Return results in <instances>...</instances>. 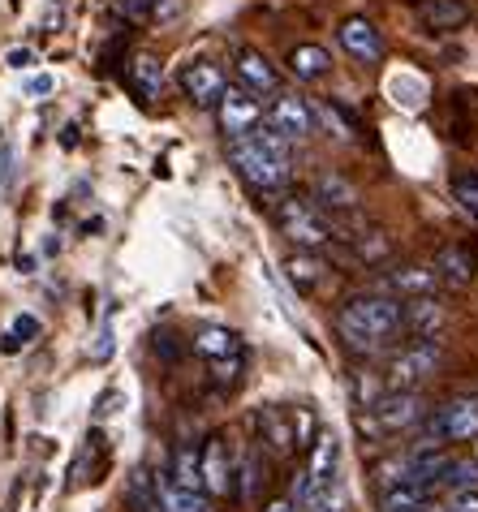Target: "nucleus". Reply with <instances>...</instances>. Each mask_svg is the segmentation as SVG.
<instances>
[{
    "mask_svg": "<svg viewBox=\"0 0 478 512\" xmlns=\"http://www.w3.org/2000/svg\"><path fill=\"white\" fill-rule=\"evenodd\" d=\"M336 336L345 340L349 353H379L405 336L401 327V302L388 293H354L336 310Z\"/></svg>",
    "mask_w": 478,
    "mask_h": 512,
    "instance_id": "nucleus-1",
    "label": "nucleus"
},
{
    "mask_svg": "<svg viewBox=\"0 0 478 512\" xmlns=\"http://www.w3.org/2000/svg\"><path fill=\"white\" fill-rule=\"evenodd\" d=\"M229 164L255 194L272 198L280 190H289V181H293V142L259 125L255 134L229 142Z\"/></svg>",
    "mask_w": 478,
    "mask_h": 512,
    "instance_id": "nucleus-2",
    "label": "nucleus"
},
{
    "mask_svg": "<svg viewBox=\"0 0 478 512\" xmlns=\"http://www.w3.org/2000/svg\"><path fill=\"white\" fill-rule=\"evenodd\" d=\"M427 418V401L418 392H384L371 409L358 414V431L371 439V444H384V439L414 431L418 422Z\"/></svg>",
    "mask_w": 478,
    "mask_h": 512,
    "instance_id": "nucleus-3",
    "label": "nucleus"
},
{
    "mask_svg": "<svg viewBox=\"0 0 478 512\" xmlns=\"http://www.w3.org/2000/svg\"><path fill=\"white\" fill-rule=\"evenodd\" d=\"M276 229L285 233L298 250H311V254H323V250L336 246L332 216L319 211L311 198H280L276 203Z\"/></svg>",
    "mask_w": 478,
    "mask_h": 512,
    "instance_id": "nucleus-4",
    "label": "nucleus"
},
{
    "mask_svg": "<svg viewBox=\"0 0 478 512\" xmlns=\"http://www.w3.org/2000/svg\"><path fill=\"white\" fill-rule=\"evenodd\" d=\"M440 371H444V345L440 340H410L405 349L392 353L384 383H388V392H418Z\"/></svg>",
    "mask_w": 478,
    "mask_h": 512,
    "instance_id": "nucleus-5",
    "label": "nucleus"
},
{
    "mask_svg": "<svg viewBox=\"0 0 478 512\" xmlns=\"http://www.w3.org/2000/svg\"><path fill=\"white\" fill-rule=\"evenodd\" d=\"M423 422H427V435H423L427 448L466 444V439L478 435V396H453L440 409H431Z\"/></svg>",
    "mask_w": 478,
    "mask_h": 512,
    "instance_id": "nucleus-6",
    "label": "nucleus"
},
{
    "mask_svg": "<svg viewBox=\"0 0 478 512\" xmlns=\"http://www.w3.org/2000/svg\"><path fill=\"white\" fill-rule=\"evenodd\" d=\"M336 461H341V439H336L332 431H319L315 444H311V457H306V469L298 474V482H293L289 504H293V508H306V504H311L315 495L336 478Z\"/></svg>",
    "mask_w": 478,
    "mask_h": 512,
    "instance_id": "nucleus-7",
    "label": "nucleus"
},
{
    "mask_svg": "<svg viewBox=\"0 0 478 512\" xmlns=\"http://www.w3.org/2000/svg\"><path fill=\"white\" fill-rule=\"evenodd\" d=\"M199 487L207 500H224V495L237 491V469H233V457H229V444L220 435H212L199 452Z\"/></svg>",
    "mask_w": 478,
    "mask_h": 512,
    "instance_id": "nucleus-8",
    "label": "nucleus"
},
{
    "mask_svg": "<svg viewBox=\"0 0 478 512\" xmlns=\"http://www.w3.org/2000/svg\"><path fill=\"white\" fill-rule=\"evenodd\" d=\"M263 125H267L272 134L289 138V142H302V138L315 134L311 104H306V99H298V95H285V91L272 95V104H267V112H263Z\"/></svg>",
    "mask_w": 478,
    "mask_h": 512,
    "instance_id": "nucleus-9",
    "label": "nucleus"
},
{
    "mask_svg": "<svg viewBox=\"0 0 478 512\" xmlns=\"http://www.w3.org/2000/svg\"><path fill=\"white\" fill-rule=\"evenodd\" d=\"M216 117H220V130L229 142L237 138H246V134H255L259 125H263V104L250 91L242 87H229L220 95V104H216Z\"/></svg>",
    "mask_w": 478,
    "mask_h": 512,
    "instance_id": "nucleus-10",
    "label": "nucleus"
},
{
    "mask_svg": "<svg viewBox=\"0 0 478 512\" xmlns=\"http://www.w3.org/2000/svg\"><path fill=\"white\" fill-rule=\"evenodd\" d=\"M285 272H289V284L298 289L302 297H328L336 284H341V276H336L332 263H323L319 254L311 250H298L285 259Z\"/></svg>",
    "mask_w": 478,
    "mask_h": 512,
    "instance_id": "nucleus-11",
    "label": "nucleus"
},
{
    "mask_svg": "<svg viewBox=\"0 0 478 512\" xmlns=\"http://www.w3.org/2000/svg\"><path fill=\"white\" fill-rule=\"evenodd\" d=\"M435 280L444 284V289H470L474 276H478V250L470 246V241H448V246L435 250V263H431Z\"/></svg>",
    "mask_w": 478,
    "mask_h": 512,
    "instance_id": "nucleus-12",
    "label": "nucleus"
},
{
    "mask_svg": "<svg viewBox=\"0 0 478 512\" xmlns=\"http://www.w3.org/2000/svg\"><path fill=\"white\" fill-rule=\"evenodd\" d=\"M181 91H186L190 104L216 108L220 95L229 91V74L216 61H190V65H181Z\"/></svg>",
    "mask_w": 478,
    "mask_h": 512,
    "instance_id": "nucleus-13",
    "label": "nucleus"
},
{
    "mask_svg": "<svg viewBox=\"0 0 478 512\" xmlns=\"http://www.w3.org/2000/svg\"><path fill=\"white\" fill-rule=\"evenodd\" d=\"M311 203L319 211H328V216H354V211H362V190L349 177H341V173H332L328 168V173L315 177Z\"/></svg>",
    "mask_w": 478,
    "mask_h": 512,
    "instance_id": "nucleus-14",
    "label": "nucleus"
},
{
    "mask_svg": "<svg viewBox=\"0 0 478 512\" xmlns=\"http://www.w3.org/2000/svg\"><path fill=\"white\" fill-rule=\"evenodd\" d=\"M233 69H237V78H242V91H250L255 99L280 91V69L267 61L259 48H237L233 52Z\"/></svg>",
    "mask_w": 478,
    "mask_h": 512,
    "instance_id": "nucleus-15",
    "label": "nucleus"
},
{
    "mask_svg": "<svg viewBox=\"0 0 478 512\" xmlns=\"http://www.w3.org/2000/svg\"><path fill=\"white\" fill-rule=\"evenodd\" d=\"M250 426H255V435H259L272 452H280V457L298 452V435H293V418H289V409H280V405L255 409V414H250Z\"/></svg>",
    "mask_w": 478,
    "mask_h": 512,
    "instance_id": "nucleus-16",
    "label": "nucleus"
},
{
    "mask_svg": "<svg viewBox=\"0 0 478 512\" xmlns=\"http://www.w3.org/2000/svg\"><path fill=\"white\" fill-rule=\"evenodd\" d=\"M336 39H341V48L362 65L384 61V35H379V26L367 22V18H345L341 31H336Z\"/></svg>",
    "mask_w": 478,
    "mask_h": 512,
    "instance_id": "nucleus-17",
    "label": "nucleus"
},
{
    "mask_svg": "<svg viewBox=\"0 0 478 512\" xmlns=\"http://www.w3.org/2000/svg\"><path fill=\"white\" fill-rule=\"evenodd\" d=\"M435 272L423 263H401V267H392V272L379 280V289H384L388 297H401V302H410V297H431L435 293Z\"/></svg>",
    "mask_w": 478,
    "mask_h": 512,
    "instance_id": "nucleus-18",
    "label": "nucleus"
},
{
    "mask_svg": "<svg viewBox=\"0 0 478 512\" xmlns=\"http://www.w3.org/2000/svg\"><path fill=\"white\" fill-rule=\"evenodd\" d=\"M401 327H405V336H414V340H435V332L444 327V306L435 302V293L401 302Z\"/></svg>",
    "mask_w": 478,
    "mask_h": 512,
    "instance_id": "nucleus-19",
    "label": "nucleus"
},
{
    "mask_svg": "<svg viewBox=\"0 0 478 512\" xmlns=\"http://www.w3.org/2000/svg\"><path fill=\"white\" fill-rule=\"evenodd\" d=\"M160 87H164V65H160V56L138 52L134 65H130V91L138 95V104H151V99H160Z\"/></svg>",
    "mask_w": 478,
    "mask_h": 512,
    "instance_id": "nucleus-20",
    "label": "nucleus"
},
{
    "mask_svg": "<svg viewBox=\"0 0 478 512\" xmlns=\"http://www.w3.org/2000/svg\"><path fill=\"white\" fill-rule=\"evenodd\" d=\"M156 500H160V512H212V500L203 491L177 487L168 474H156Z\"/></svg>",
    "mask_w": 478,
    "mask_h": 512,
    "instance_id": "nucleus-21",
    "label": "nucleus"
},
{
    "mask_svg": "<svg viewBox=\"0 0 478 512\" xmlns=\"http://www.w3.org/2000/svg\"><path fill=\"white\" fill-rule=\"evenodd\" d=\"M289 74L298 78V82H319V78H328V74H332L328 48H319V44H298V48H289Z\"/></svg>",
    "mask_w": 478,
    "mask_h": 512,
    "instance_id": "nucleus-22",
    "label": "nucleus"
},
{
    "mask_svg": "<svg viewBox=\"0 0 478 512\" xmlns=\"http://www.w3.org/2000/svg\"><path fill=\"white\" fill-rule=\"evenodd\" d=\"M306 104H311L315 130H323L328 138H341V142H354L358 138V125L345 117L341 104H332V99H306Z\"/></svg>",
    "mask_w": 478,
    "mask_h": 512,
    "instance_id": "nucleus-23",
    "label": "nucleus"
},
{
    "mask_svg": "<svg viewBox=\"0 0 478 512\" xmlns=\"http://www.w3.org/2000/svg\"><path fill=\"white\" fill-rule=\"evenodd\" d=\"M474 18L466 0H427L423 5V26L427 31H461Z\"/></svg>",
    "mask_w": 478,
    "mask_h": 512,
    "instance_id": "nucleus-24",
    "label": "nucleus"
},
{
    "mask_svg": "<svg viewBox=\"0 0 478 512\" xmlns=\"http://www.w3.org/2000/svg\"><path fill=\"white\" fill-rule=\"evenodd\" d=\"M194 349L203 353V358H233V353H242V340L229 327H203L199 336H194Z\"/></svg>",
    "mask_w": 478,
    "mask_h": 512,
    "instance_id": "nucleus-25",
    "label": "nucleus"
},
{
    "mask_svg": "<svg viewBox=\"0 0 478 512\" xmlns=\"http://www.w3.org/2000/svg\"><path fill=\"white\" fill-rule=\"evenodd\" d=\"M125 504L134 512H160V500H156V478L147 469H134L130 482H125Z\"/></svg>",
    "mask_w": 478,
    "mask_h": 512,
    "instance_id": "nucleus-26",
    "label": "nucleus"
},
{
    "mask_svg": "<svg viewBox=\"0 0 478 512\" xmlns=\"http://www.w3.org/2000/svg\"><path fill=\"white\" fill-rule=\"evenodd\" d=\"M168 478H173L177 487H186V491H203V487H199V452H194L190 444L173 448V461H168Z\"/></svg>",
    "mask_w": 478,
    "mask_h": 512,
    "instance_id": "nucleus-27",
    "label": "nucleus"
},
{
    "mask_svg": "<svg viewBox=\"0 0 478 512\" xmlns=\"http://www.w3.org/2000/svg\"><path fill=\"white\" fill-rule=\"evenodd\" d=\"M440 482H444V487H453V491L478 487V461H470V457H448Z\"/></svg>",
    "mask_w": 478,
    "mask_h": 512,
    "instance_id": "nucleus-28",
    "label": "nucleus"
},
{
    "mask_svg": "<svg viewBox=\"0 0 478 512\" xmlns=\"http://www.w3.org/2000/svg\"><path fill=\"white\" fill-rule=\"evenodd\" d=\"M453 198H457V207L478 224V173H466V168L453 173Z\"/></svg>",
    "mask_w": 478,
    "mask_h": 512,
    "instance_id": "nucleus-29",
    "label": "nucleus"
},
{
    "mask_svg": "<svg viewBox=\"0 0 478 512\" xmlns=\"http://www.w3.org/2000/svg\"><path fill=\"white\" fill-rule=\"evenodd\" d=\"M375 482H379V491H392V487H401V482H414V478H410V457H388V461H379V465H375Z\"/></svg>",
    "mask_w": 478,
    "mask_h": 512,
    "instance_id": "nucleus-30",
    "label": "nucleus"
},
{
    "mask_svg": "<svg viewBox=\"0 0 478 512\" xmlns=\"http://www.w3.org/2000/svg\"><path fill=\"white\" fill-rule=\"evenodd\" d=\"M87 465H91V474H95V469H104V439H100V435H91L87 448H82V457H78V465H74V487H82V482H87Z\"/></svg>",
    "mask_w": 478,
    "mask_h": 512,
    "instance_id": "nucleus-31",
    "label": "nucleus"
},
{
    "mask_svg": "<svg viewBox=\"0 0 478 512\" xmlns=\"http://www.w3.org/2000/svg\"><path fill=\"white\" fill-rule=\"evenodd\" d=\"M349 508V500H345V487H341V482H328V487H323L319 495H315V500L311 504H306L302 512H345Z\"/></svg>",
    "mask_w": 478,
    "mask_h": 512,
    "instance_id": "nucleus-32",
    "label": "nucleus"
},
{
    "mask_svg": "<svg viewBox=\"0 0 478 512\" xmlns=\"http://www.w3.org/2000/svg\"><path fill=\"white\" fill-rule=\"evenodd\" d=\"M212 379H216V388L233 392L237 383H242V353H233V358H216L212 362Z\"/></svg>",
    "mask_w": 478,
    "mask_h": 512,
    "instance_id": "nucleus-33",
    "label": "nucleus"
},
{
    "mask_svg": "<svg viewBox=\"0 0 478 512\" xmlns=\"http://www.w3.org/2000/svg\"><path fill=\"white\" fill-rule=\"evenodd\" d=\"M384 392H388V383L379 379V375H354V401H358L362 409H371Z\"/></svg>",
    "mask_w": 478,
    "mask_h": 512,
    "instance_id": "nucleus-34",
    "label": "nucleus"
},
{
    "mask_svg": "<svg viewBox=\"0 0 478 512\" xmlns=\"http://www.w3.org/2000/svg\"><path fill=\"white\" fill-rule=\"evenodd\" d=\"M289 418H293V435H298V452L302 448H311L315 444V435H319V422L311 409H289Z\"/></svg>",
    "mask_w": 478,
    "mask_h": 512,
    "instance_id": "nucleus-35",
    "label": "nucleus"
},
{
    "mask_svg": "<svg viewBox=\"0 0 478 512\" xmlns=\"http://www.w3.org/2000/svg\"><path fill=\"white\" fill-rule=\"evenodd\" d=\"M444 512H478V487H461L444 500Z\"/></svg>",
    "mask_w": 478,
    "mask_h": 512,
    "instance_id": "nucleus-36",
    "label": "nucleus"
},
{
    "mask_svg": "<svg viewBox=\"0 0 478 512\" xmlns=\"http://www.w3.org/2000/svg\"><path fill=\"white\" fill-rule=\"evenodd\" d=\"M121 13L130 22H156V0H121Z\"/></svg>",
    "mask_w": 478,
    "mask_h": 512,
    "instance_id": "nucleus-37",
    "label": "nucleus"
},
{
    "mask_svg": "<svg viewBox=\"0 0 478 512\" xmlns=\"http://www.w3.org/2000/svg\"><path fill=\"white\" fill-rule=\"evenodd\" d=\"M259 482H267V478H259V457H250L246 465H242V500H255V487Z\"/></svg>",
    "mask_w": 478,
    "mask_h": 512,
    "instance_id": "nucleus-38",
    "label": "nucleus"
},
{
    "mask_svg": "<svg viewBox=\"0 0 478 512\" xmlns=\"http://www.w3.org/2000/svg\"><path fill=\"white\" fill-rule=\"evenodd\" d=\"M9 336L18 340V345L35 340V336H39V319H35V315H18V319H13V332H9Z\"/></svg>",
    "mask_w": 478,
    "mask_h": 512,
    "instance_id": "nucleus-39",
    "label": "nucleus"
},
{
    "mask_svg": "<svg viewBox=\"0 0 478 512\" xmlns=\"http://www.w3.org/2000/svg\"><path fill=\"white\" fill-rule=\"evenodd\" d=\"M156 353L164 362H177L181 358V345H177V336L173 332H156Z\"/></svg>",
    "mask_w": 478,
    "mask_h": 512,
    "instance_id": "nucleus-40",
    "label": "nucleus"
},
{
    "mask_svg": "<svg viewBox=\"0 0 478 512\" xmlns=\"http://www.w3.org/2000/svg\"><path fill=\"white\" fill-rule=\"evenodd\" d=\"M5 61H9V69H26V65L35 61V52H31V48H13V52L5 56Z\"/></svg>",
    "mask_w": 478,
    "mask_h": 512,
    "instance_id": "nucleus-41",
    "label": "nucleus"
},
{
    "mask_svg": "<svg viewBox=\"0 0 478 512\" xmlns=\"http://www.w3.org/2000/svg\"><path fill=\"white\" fill-rule=\"evenodd\" d=\"M181 13V0H156V22H168Z\"/></svg>",
    "mask_w": 478,
    "mask_h": 512,
    "instance_id": "nucleus-42",
    "label": "nucleus"
},
{
    "mask_svg": "<svg viewBox=\"0 0 478 512\" xmlns=\"http://www.w3.org/2000/svg\"><path fill=\"white\" fill-rule=\"evenodd\" d=\"M52 87H56V82H52L48 74H39V78L26 82V91H31V95H52Z\"/></svg>",
    "mask_w": 478,
    "mask_h": 512,
    "instance_id": "nucleus-43",
    "label": "nucleus"
},
{
    "mask_svg": "<svg viewBox=\"0 0 478 512\" xmlns=\"http://www.w3.org/2000/svg\"><path fill=\"white\" fill-rule=\"evenodd\" d=\"M108 353H112V332L104 327V332H100V345H95V362H104Z\"/></svg>",
    "mask_w": 478,
    "mask_h": 512,
    "instance_id": "nucleus-44",
    "label": "nucleus"
},
{
    "mask_svg": "<svg viewBox=\"0 0 478 512\" xmlns=\"http://www.w3.org/2000/svg\"><path fill=\"white\" fill-rule=\"evenodd\" d=\"M263 512H298V508H293V504H289V500H276V504H267V508H263Z\"/></svg>",
    "mask_w": 478,
    "mask_h": 512,
    "instance_id": "nucleus-45",
    "label": "nucleus"
}]
</instances>
